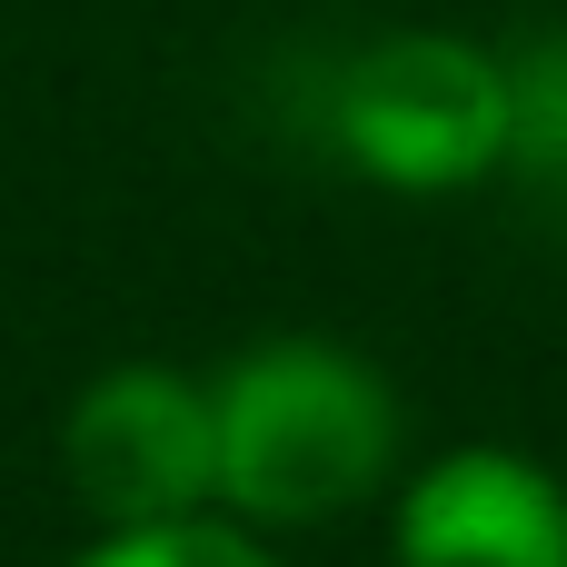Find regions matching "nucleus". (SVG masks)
<instances>
[{"label":"nucleus","mask_w":567,"mask_h":567,"mask_svg":"<svg viewBox=\"0 0 567 567\" xmlns=\"http://www.w3.org/2000/svg\"><path fill=\"white\" fill-rule=\"evenodd\" d=\"M219 429V518L239 528H329L369 508L399 468V389L339 339H259L209 379Z\"/></svg>","instance_id":"nucleus-1"},{"label":"nucleus","mask_w":567,"mask_h":567,"mask_svg":"<svg viewBox=\"0 0 567 567\" xmlns=\"http://www.w3.org/2000/svg\"><path fill=\"white\" fill-rule=\"evenodd\" d=\"M329 140L399 199H458L508 169V60L458 30H389L329 80Z\"/></svg>","instance_id":"nucleus-2"},{"label":"nucleus","mask_w":567,"mask_h":567,"mask_svg":"<svg viewBox=\"0 0 567 567\" xmlns=\"http://www.w3.org/2000/svg\"><path fill=\"white\" fill-rule=\"evenodd\" d=\"M60 468H70V498L100 528H159V518L219 508L209 379L159 369V359L100 369L60 419Z\"/></svg>","instance_id":"nucleus-3"},{"label":"nucleus","mask_w":567,"mask_h":567,"mask_svg":"<svg viewBox=\"0 0 567 567\" xmlns=\"http://www.w3.org/2000/svg\"><path fill=\"white\" fill-rule=\"evenodd\" d=\"M399 567H567V478L528 449H449L399 488Z\"/></svg>","instance_id":"nucleus-4"},{"label":"nucleus","mask_w":567,"mask_h":567,"mask_svg":"<svg viewBox=\"0 0 567 567\" xmlns=\"http://www.w3.org/2000/svg\"><path fill=\"white\" fill-rule=\"evenodd\" d=\"M70 567H279L259 548V528L199 508V518H159V528H100V548H80Z\"/></svg>","instance_id":"nucleus-5"}]
</instances>
